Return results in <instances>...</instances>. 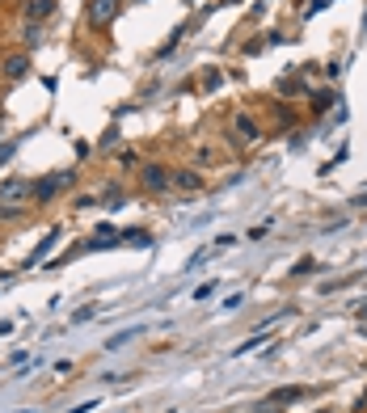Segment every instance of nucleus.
I'll list each match as a JSON object with an SVG mask.
<instances>
[{"instance_id": "f257e3e1", "label": "nucleus", "mask_w": 367, "mask_h": 413, "mask_svg": "<svg viewBox=\"0 0 367 413\" xmlns=\"http://www.w3.org/2000/svg\"><path fill=\"white\" fill-rule=\"evenodd\" d=\"M30 202H34V182H30V178L0 182V215H21Z\"/></svg>"}, {"instance_id": "f03ea898", "label": "nucleus", "mask_w": 367, "mask_h": 413, "mask_svg": "<svg viewBox=\"0 0 367 413\" xmlns=\"http://www.w3.org/2000/svg\"><path fill=\"white\" fill-rule=\"evenodd\" d=\"M140 186H144L148 194L174 190V169H165V165H140Z\"/></svg>"}, {"instance_id": "7ed1b4c3", "label": "nucleus", "mask_w": 367, "mask_h": 413, "mask_svg": "<svg viewBox=\"0 0 367 413\" xmlns=\"http://www.w3.org/2000/svg\"><path fill=\"white\" fill-rule=\"evenodd\" d=\"M72 182H76V173H72V169H63V173H51V178L34 182V202H51L59 190H68Z\"/></svg>"}, {"instance_id": "20e7f679", "label": "nucleus", "mask_w": 367, "mask_h": 413, "mask_svg": "<svg viewBox=\"0 0 367 413\" xmlns=\"http://www.w3.org/2000/svg\"><path fill=\"white\" fill-rule=\"evenodd\" d=\"M0 72H5V81H25V76H30V55H25V51H13V55H5Z\"/></svg>"}, {"instance_id": "39448f33", "label": "nucleus", "mask_w": 367, "mask_h": 413, "mask_svg": "<svg viewBox=\"0 0 367 413\" xmlns=\"http://www.w3.org/2000/svg\"><path fill=\"white\" fill-rule=\"evenodd\" d=\"M118 0H89V21L93 25H110L114 17H118Z\"/></svg>"}, {"instance_id": "423d86ee", "label": "nucleus", "mask_w": 367, "mask_h": 413, "mask_svg": "<svg viewBox=\"0 0 367 413\" xmlns=\"http://www.w3.org/2000/svg\"><path fill=\"white\" fill-rule=\"evenodd\" d=\"M174 190H182V194L203 190V178H198V169H174Z\"/></svg>"}, {"instance_id": "0eeeda50", "label": "nucleus", "mask_w": 367, "mask_h": 413, "mask_svg": "<svg viewBox=\"0 0 367 413\" xmlns=\"http://www.w3.org/2000/svg\"><path fill=\"white\" fill-rule=\"evenodd\" d=\"M21 13H25L30 25H39V21H47V17L55 13V0H25V9H21Z\"/></svg>"}, {"instance_id": "6e6552de", "label": "nucleus", "mask_w": 367, "mask_h": 413, "mask_svg": "<svg viewBox=\"0 0 367 413\" xmlns=\"http://www.w3.org/2000/svg\"><path fill=\"white\" fill-rule=\"evenodd\" d=\"M232 131L241 135V144H253V140H258V123H253L249 114H232Z\"/></svg>"}, {"instance_id": "1a4fd4ad", "label": "nucleus", "mask_w": 367, "mask_h": 413, "mask_svg": "<svg viewBox=\"0 0 367 413\" xmlns=\"http://www.w3.org/2000/svg\"><path fill=\"white\" fill-rule=\"evenodd\" d=\"M304 396V388L300 384H287V388H275L271 396H266V405H291V401H300Z\"/></svg>"}, {"instance_id": "9d476101", "label": "nucleus", "mask_w": 367, "mask_h": 413, "mask_svg": "<svg viewBox=\"0 0 367 413\" xmlns=\"http://www.w3.org/2000/svg\"><path fill=\"white\" fill-rule=\"evenodd\" d=\"M123 240H127V245H136V249H148V245H152L148 232H140V228H136V232H123Z\"/></svg>"}, {"instance_id": "9b49d317", "label": "nucleus", "mask_w": 367, "mask_h": 413, "mask_svg": "<svg viewBox=\"0 0 367 413\" xmlns=\"http://www.w3.org/2000/svg\"><path fill=\"white\" fill-rule=\"evenodd\" d=\"M118 160H123V169H136V165H140V156H136V152H123Z\"/></svg>"}, {"instance_id": "f8f14e48", "label": "nucleus", "mask_w": 367, "mask_h": 413, "mask_svg": "<svg viewBox=\"0 0 367 413\" xmlns=\"http://www.w3.org/2000/svg\"><path fill=\"white\" fill-rule=\"evenodd\" d=\"M89 409H97V401H85V405H76V409H68V413H89Z\"/></svg>"}, {"instance_id": "ddd939ff", "label": "nucleus", "mask_w": 367, "mask_h": 413, "mask_svg": "<svg viewBox=\"0 0 367 413\" xmlns=\"http://www.w3.org/2000/svg\"><path fill=\"white\" fill-rule=\"evenodd\" d=\"M363 409H367V396H363Z\"/></svg>"}]
</instances>
